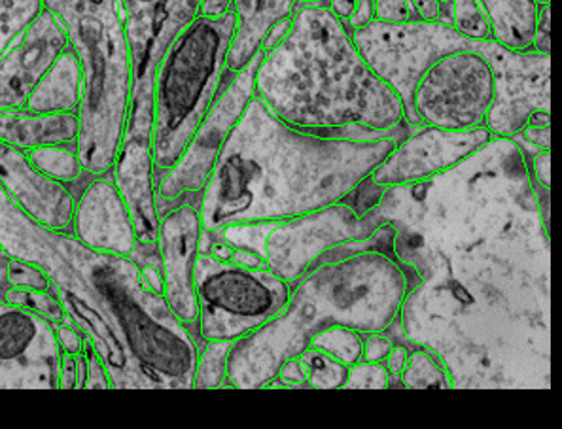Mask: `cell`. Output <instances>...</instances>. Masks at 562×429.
Here are the masks:
<instances>
[{"label":"cell","instance_id":"ffe728a7","mask_svg":"<svg viewBox=\"0 0 562 429\" xmlns=\"http://www.w3.org/2000/svg\"><path fill=\"white\" fill-rule=\"evenodd\" d=\"M112 177L117 190L130 208L135 225L137 246L131 259L143 267H159V227L161 214L158 208V185L154 178L150 144L125 140L120 148Z\"/></svg>","mask_w":562,"mask_h":429},{"label":"cell","instance_id":"836d02e7","mask_svg":"<svg viewBox=\"0 0 562 429\" xmlns=\"http://www.w3.org/2000/svg\"><path fill=\"white\" fill-rule=\"evenodd\" d=\"M277 225H279V222L227 225L224 229H220V235H222V240L235 250L258 253L260 258L268 261L266 242H268L269 233L273 232Z\"/></svg>","mask_w":562,"mask_h":429},{"label":"cell","instance_id":"f1b7e54d","mask_svg":"<svg viewBox=\"0 0 562 429\" xmlns=\"http://www.w3.org/2000/svg\"><path fill=\"white\" fill-rule=\"evenodd\" d=\"M235 342L206 341L200 348L193 390H220L227 386V358Z\"/></svg>","mask_w":562,"mask_h":429},{"label":"cell","instance_id":"d4e9b609","mask_svg":"<svg viewBox=\"0 0 562 429\" xmlns=\"http://www.w3.org/2000/svg\"><path fill=\"white\" fill-rule=\"evenodd\" d=\"M485 10L494 42L514 52H530L535 44L540 7L535 0H480Z\"/></svg>","mask_w":562,"mask_h":429},{"label":"cell","instance_id":"e0dca14e","mask_svg":"<svg viewBox=\"0 0 562 429\" xmlns=\"http://www.w3.org/2000/svg\"><path fill=\"white\" fill-rule=\"evenodd\" d=\"M203 219L200 203L182 201L161 214L159 258L164 273V297L172 314L198 339L195 263L200 258ZM200 342V339H198ZM201 345V342H200Z\"/></svg>","mask_w":562,"mask_h":429},{"label":"cell","instance_id":"c3c4849f","mask_svg":"<svg viewBox=\"0 0 562 429\" xmlns=\"http://www.w3.org/2000/svg\"><path fill=\"white\" fill-rule=\"evenodd\" d=\"M358 0H328L329 12L336 15L337 20L344 21L345 25H349L350 18L357 10Z\"/></svg>","mask_w":562,"mask_h":429},{"label":"cell","instance_id":"ac0fdd59","mask_svg":"<svg viewBox=\"0 0 562 429\" xmlns=\"http://www.w3.org/2000/svg\"><path fill=\"white\" fill-rule=\"evenodd\" d=\"M69 48L61 23L42 10L27 31L0 55V110L25 114L33 91Z\"/></svg>","mask_w":562,"mask_h":429},{"label":"cell","instance_id":"83f0119b","mask_svg":"<svg viewBox=\"0 0 562 429\" xmlns=\"http://www.w3.org/2000/svg\"><path fill=\"white\" fill-rule=\"evenodd\" d=\"M368 335L360 334L349 326H331L316 334L308 347L321 350L329 358L344 363L347 368L363 360V342Z\"/></svg>","mask_w":562,"mask_h":429},{"label":"cell","instance_id":"ab89813d","mask_svg":"<svg viewBox=\"0 0 562 429\" xmlns=\"http://www.w3.org/2000/svg\"><path fill=\"white\" fill-rule=\"evenodd\" d=\"M413 12L418 21H441L451 25V2L446 0H412Z\"/></svg>","mask_w":562,"mask_h":429},{"label":"cell","instance_id":"d6986e66","mask_svg":"<svg viewBox=\"0 0 562 429\" xmlns=\"http://www.w3.org/2000/svg\"><path fill=\"white\" fill-rule=\"evenodd\" d=\"M0 188L27 216L65 235H75L76 195L69 185L46 177L27 150L0 140Z\"/></svg>","mask_w":562,"mask_h":429},{"label":"cell","instance_id":"5bb4252c","mask_svg":"<svg viewBox=\"0 0 562 429\" xmlns=\"http://www.w3.org/2000/svg\"><path fill=\"white\" fill-rule=\"evenodd\" d=\"M375 232L378 224L345 201L277 225L266 242L268 267L286 282H294L329 248L370 239Z\"/></svg>","mask_w":562,"mask_h":429},{"label":"cell","instance_id":"484cf974","mask_svg":"<svg viewBox=\"0 0 562 429\" xmlns=\"http://www.w3.org/2000/svg\"><path fill=\"white\" fill-rule=\"evenodd\" d=\"M27 154L35 167H38L46 177L69 185L70 190L75 191V195L76 191L82 188L83 182L91 177L90 172L83 169L76 146L44 144V146L31 148Z\"/></svg>","mask_w":562,"mask_h":429},{"label":"cell","instance_id":"8992f818","mask_svg":"<svg viewBox=\"0 0 562 429\" xmlns=\"http://www.w3.org/2000/svg\"><path fill=\"white\" fill-rule=\"evenodd\" d=\"M61 23L82 67L76 151L90 174L112 172L124 144L133 69L117 0H42Z\"/></svg>","mask_w":562,"mask_h":429},{"label":"cell","instance_id":"44dd1931","mask_svg":"<svg viewBox=\"0 0 562 429\" xmlns=\"http://www.w3.org/2000/svg\"><path fill=\"white\" fill-rule=\"evenodd\" d=\"M75 237L99 252H135V225L112 172L91 174L76 191Z\"/></svg>","mask_w":562,"mask_h":429},{"label":"cell","instance_id":"30bf717a","mask_svg":"<svg viewBox=\"0 0 562 429\" xmlns=\"http://www.w3.org/2000/svg\"><path fill=\"white\" fill-rule=\"evenodd\" d=\"M203 0H117L133 69L125 140L150 144L151 88L172 41L200 15Z\"/></svg>","mask_w":562,"mask_h":429},{"label":"cell","instance_id":"603a6c76","mask_svg":"<svg viewBox=\"0 0 562 429\" xmlns=\"http://www.w3.org/2000/svg\"><path fill=\"white\" fill-rule=\"evenodd\" d=\"M82 67L72 48L55 61L25 106V114L59 116L76 114L82 101Z\"/></svg>","mask_w":562,"mask_h":429},{"label":"cell","instance_id":"8fae6325","mask_svg":"<svg viewBox=\"0 0 562 429\" xmlns=\"http://www.w3.org/2000/svg\"><path fill=\"white\" fill-rule=\"evenodd\" d=\"M494 103V70L480 52L443 55L426 69L413 93L420 125L446 131L487 127Z\"/></svg>","mask_w":562,"mask_h":429},{"label":"cell","instance_id":"9c48e42d","mask_svg":"<svg viewBox=\"0 0 562 429\" xmlns=\"http://www.w3.org/2000/svg\"><path fill=\"white\" fill-rule=\"evenodd\" d=\"M352 41L363 61L404 104L405 122L409 127H420L413 112V93L418 80L432 63L454 52H483L485 42L470 41L460 35L453 25L441 21H409V23H383L350 31Z\"/></svg>","mask_w":562,"mask_h":429},{"label":"cell","instance_id":"3957f363","mask_svg":"<svg viewBox=\"0 0 562 429\" xmlns=\"http://www.w3.org/2000/svg\"><path fill=\"white\" fill-rule=\"evenodd\" d=\"M402 138L318 137L282 122L255 95L229 131L201 193L203 229L282 224L345 203Z\"/></svg>","mask_w":562,"mask_h":429},{"label":"cell","instance_id":"bcb514c9","mask_svg":"<svg viewBox=\"0 0 562 429\" xmlns=\"http://www.w3.org/2000/svg\"><path fill=\"white\" fill-rule=\"evenodd\" d=\"M371 21H375V4H373V0H358L357 10H355V14L350 18L347 27L350 31H357V29L370 25Z\"/></svg>","mask_w":562,"mask_h":429},{"label":"cell","instance_id":"5b68a950","mask_svg":"<svg viewBox=\"0 0 562 429\" xmlns=\"http://www.w3.org/2000/svg\"><path fill=\"white\" fill-rule=\"evenodd\" d=\"M292 284L286 308L268 326L235 342L227 358V386L263 390L284 361L331 326L360 334H389L409 290L404 267L379 246L378 235L329 248Z\"/></svg>","mask_w":562,"mask_h":429},{"label":"cell","instance_id":"f546056e","mask_svg":"<svg viewBox=\"0 0 562 429\" xmlns=\"http://www.w3.org/2000/svg\"><path fill=\"white\" fill-rule=\"evenodd\" d=\"M42 0H0V55L42 14Z\"/></svg>","mask_w":562,"mask_h":429},{"label":"cell","instance_id":"74e56055","mask_svg":"<svg viewBox=\"0 0 562 429\" xmlns=\"http://www.w3.org/2000/svg\"><path fill=\"white\" fill-rule=\"evenodd\" d=\"M375 20L383 23H409L417 21L413 12L412 0H373Z\"/></svg>","mask_w":562,"mask_h":429},{"label":"cell","instance_id":"816d5d0a","mask_svg":"<svg viewBox=\"0 0 562 429\" xmlns=\"http://www.w3.org/2000/svg\"><path fill=\"white\" fill-rule=\"evenodd\" d=\"M535 2L540 8L548 7V4H551V0H535Z\"/></svg>","mask_w":562,"mask_h":429},{"label":"cell","instance_id":"7dc6e473","mask_svg":"<svg viewBox=\"0 0 562 429\" xmlns=\"http://www.w3.org/2000/svg\"><path fill=\"white\" fill-rule=\"evenodd\" d=\"M234 12V0H203L201 2L200 15L220 20L224 15Z\"/></svg>","mask_w":562,"mask_h":429},{"label":"cell","instance_id":"6da1fadb","mask_svg":"<svg viewBox=\"0 0 562 429\" xmlns=\"http://www.w3.org/2000/svg\"><path fill=\"white\" fill-rule=\"evenodd\" d=\"M350 203L407 273L402 345L438 354L453 390H549V227L519 144L493 137L438 177L363 184Z\"/></svg>","mask_w":562,"mask_h":429},{"label":"cell","instance_id":"b9f144b4","mask_svg":"<svg viewBox=\"0 0 562 429\" xmlns=\"http://www.w3.org/2000/svg\"><path fill=\"white\" fill-rule=\"evenodd\" d=\"M532 52L551 55V4L540 8Z\"/></svg>","mask_w":562,"mask_h":429},{"label":"cell","instance_id":"4fadbf2b","mask_svg":"<svg viewBox=\"0 0 562 429\" xmlns=\"http://www.w3.org/2000/svg\"><path fill=\"white\" fill-rule=\"evenodd\" d=\"M481 55L494 70V103L487 117L493 137L514 138L528 125L551 123V55L514 52L485 42Z\"/></svg>","mask_w":562,"mask_h":429},{"label":"cell","instance_id":"ba28073f","mask_svg":"<svg viewBox=\"0 0 562 429\" xmlns=\"http://www.w3.org/2000/svg\"><path fill=\"white\" fill-rule=\"evenodd\" d=\"M292 284L269 267L237 266L200 253L195 263L198 339L237 342L286 308Z\"/></svg>","mask_w":562,"mask_h":429},{"label":"cell","instance_id":"d590c367","mask_svg":"<svg viewBox=\"0 0 562 429\" xmlns=\"http://www.w3.org/2000/svg\"><path fill=\"white\" fill-rule=\"evenodd\" d=\"M391 388V373L379 361H358L349 368V376L344 390H386Z\"/></svg>","mask_w":562,"mask_h":429},{"label":"cell","instance_id":"681fc988","mask_svg":"<svg viewBox=\"0 0 562 429\" xmlns=\"http://www.w3.org/2000/svg\"><path fill=\"white\" fill-rule=\"evenodd\" d=\"M8 266H10V256L2 253V256H0V303H7L8 290H10Z\"/></svg>","mask_w":562,"mask_h":429},{"label":"cell","instance_id":"cb8c5ba5","mask_svg":"<svg viewBox=\"0 0 562 429\" xmlns=\"http://www.w3.org/2000/svg\"><path fill=\"white\" fill-rule=\"evenodd\" d=\"M78 138V116H33L0 110V140L23 150H31L44 144L76 146Z\"/></svg>","mask_w":562,"mask_h":429},{"label":"cell","instance_id":"d6a6232c","mask_svg":"<svg viewBox=\"0 0 562 429\" xmlns=\"http://www.w3.org/2000/svg\"><path fill=\"white\" fill-rule=\"evenodd\" d=\"M451 25L475 42H494L493 27L480 0H451Z\"/></svg>","mask_w":562,"mask_h":429},{"label":"cell","instance_id":"f5cc1de1","mask_svg":"<svg viewBox=\"0 0 562 429\" xmlns=\"http://www.w3.org/2000/svg\"><path fill=\"white\" fill-rule=\"evenodd\" d=\"M2 253H7V252H4V250H2V246H0V256H2Z\"/></svg>","mask_w":562,"mask_h":429},{"label":"cell","instance_id":"f907efd6","mask_svg":"<svg viewBox=\"0 0 562 429\" xmlns=\"http://www.w3.org/2000/svg\"><path fill=\"white\" fill-rule=\"evenodd\" d=\"M297 7H326L328 0H295Z\"/></svg>","mask_w":562,"mask_h":429},{"label":"cell","instance_id":"f6af8a7d","mask_svg":"<svg viewBox=\"0 0 562 429\" xmlns=\"http://www.w3.org/2000/svg\"><path fill=\"white\" fill-rule=\"evenodd\" d=\"M407 358H409V347H405L402 342H396L392 347L391 352L384 360V365L391 373V379H400V375L404 373L405 365H407Z\"/></svg>","mask_w":562,"mask_h":429},{"label":"cell","instance_id":"277c9868","mask_svg":"<svg viewBox=\"0 0 562 429\" xmlns=\"http://www.w3.org/2000/svg\"><path fill=\"white\" fill-rule=\"evenodd\" d=\"M256 97L295 129L344 140L405 137L404 104L328 7H297L256 72Z\"/></svg>","mask_w":562,"mask_h":429},{"label":"cell","instance_id":"1f68e13d","mask_svg":"<svg viewBox=\"0 0 562 429\" xmlns=\"http://www.w3.org/2000/svg\"><path fill=\"white\" fill-rule=\"evenodd\" d=\"M7 303H12L15 307L25 308L29 313L41 316V318L49 321L54 327H59L70 321L57 293L33 292V290L10 287L8 290Z\"/></svg>","mask_w":562,"mask_h":429},{"label":"cell","instance_id":"7a4b0ae2","mask_svg":"<svg viewBox=\"0 0 562 429\" xmlns=\"http://www.w3.org/2000/svg\"><path fill=\"white\" fill-rule=\"evenodd\" d=\"M0 246L46 271L69 320L101 355L112 390H193L201 345L133 259L38 224L2 188Z\"/></svg>","mask_w":562,"mask_h":429},{"label":"cell","instance_id":"7c38bea8","mask_svg":"<svg viewBox=\"0 0 562 429\" xmlns=\"http://www.w3.org/2000/svg\"><path fill=\"white\" fill-rule=\"evenodd\" d=\"M268 52L261 49L247 67L237 72L220 93L216 103L201 122L184 154L167 177L158 184L159 214L180 205L182 201L200 203L214 161L226 143L229 131L243 116L250 99L256 95V72Z\"/></svg>","mask_w":562,"mask_h":429},{"label":"cell","instance_id":"ee69618b","mask_svg":"<svg viewBox=\"0 0 562 429\" xmlns=\"http://www.w3.org/2000/svg\"><path fill=\"white\" fill-rule=\"evenodd\" d=\"M530 169L538 184L551 188V151H538L530 156Z\"/></svg>","mask_w":562,"mask_h":429},{"label":"cell","instance_id":"4316f807","mask_svg":"<svg viewBox=\"0 0 562 429\" xmlns=\"http://www.w3.org/2000/svg\"><path fill=\"white\" fill-rule=\"evenodd\" d=\"M400 386L412 390H453L446 363L438 354L426 348H409V358L404 373L400 375Z\"/></svg>","mask_w":562,"mask_h":429},{"label":"cell","instance_id":"60d3db41","mask_svg":"<svg viewBox=\"0 0 562 429\" xmlns=\"http://www.w3.org/2000/svg\"><path fill=\"white\" fill-rule=\"evenodd\" d=\"M394 345H396V341L392 339V335H368V337H366V342H363V360L379 361V363H384L386 355H389V352H391Z\"/></svg>","mask_w":562,"mask_h":429},{"label":"cell","instance_id":"52a82bcc","mask_svg":"<svg viewBox=\"0 0 562 429\" xmlns=\"http://www.w3.org/2000/svg\"><path fill=\"white\" fill-rule=\"evenodd\" d=\"M234 35L235 12L220 20L198 15L165 52L151 88L150 150L156 185L179 163L216 103Z\"/></svg>","mask_w":562,"mask_h":429},{"label":"cell","instance_id":"8d00e7d4","mask_svg":"<svg viewBox=\"0 0 562 429\" xmlns=\"http://www.w3.org/2000/svg\"><path fill=\"white\" fill-rule=\"evenodd\" d=\"M82 390H112L109 371L104 368L101 355L90 341L83 347V386Z\"/></svg>","mask_w":562,"mask_h":429},{"label":"cell","instance_id":"4dcf8cb0","mask_svg":"<svg viewBox=\"0 0 562 429\" xmlns=\"http://www.w3.org/2000/svg\"><path fill=\"white\" fill-rule=\"evenodd\" d=\"M297 358L305 368L311 390H344L345 381L349 376L347 365L313 347L305 348Z\"/></svg>","mask_w":562,"mask_h":429},{"label":"cell","instance_id":"f35d334b","mask_svg":"<svg viewBox=\"0 0 562 429\" xmlns=\"http://www.w3.org/2000/svg\"><path fill=\"white\" fill-rule=\"evenodd\" d=\"M83 350L82 352H63L59 390H82Z\"/></svg>","mask_w":562,"mask_h":429},{"label":"cell","instance_id":"9a60e30c","mask_svg":"<svg viewBox=\"0 0 562 429\" xmlns=\"http://www.w3.org/2000/svg\"><path fill=\"white\" fill-rule=\"evenodd\" d=\"M61 358L49 321L0 303V390H59Z\"/></svg>","mask_w":562,"mask_h":429},{"label":"cell","instance_id":"7bdbcfd3","mask_svg":"<svg viewBox=\"0 0 562 429\" xmlns=\"http://www.w3.org/2000/svg\"><path fill=\"white\" fill-rule=\"evenodd\" d=\"M517 137L538 150L551 151V125H528Z\"/></svg>","mask_w":562,"mask_h":429},{"label":"cell","instance_id":"e575fe53","mask_svg":"<svg viewBox=\"0 0 562 429\" xmlns=\"http://www.w3.org/2000/svg\"><path fill=\"white\" fill-rule=\"evenodd\" d=\"M8 279L10 287L18 290H33V292L57 293L54 282L49 279L46 271L36 263L25 261V259L10 258L8 266Z\"/></svg>","mask_w":562,"mask_h":429},{"label":"cell","instance_id":"7402d4cb","mask_svg":"<svg viewBox=\"0 0 562 429\" xmlns=\"http://www.w3.org/2000/svg\"><path fill=\"white\" fill-rule=\"evenodd\" d=\"M295 10V0H234L235 35L227 52L222 91L243 67L260 54L269 33L282 21L290 20Z\"/></svg>","mask_w":562,"mask_h":429},{"label":"cell","instance_id":"2e32d148","mask_svg":"<svg viewBox=\"0 0 562 429\" xmlns=\"http://www.w3.org/2000/svg\"><path fill=\"white\" fill-rule=\"evenodd\" d=\"M493 138L487 127L473 131H446L420 125L384 157L363 184L383 191L398 185H415L449 171L462 159L480 150Z\"/></svg>","mask_w":562,"mask_h":429}]
</instances>
